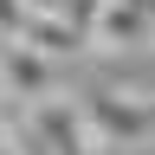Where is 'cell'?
<instances>
[{
    "instance_id": "6da1fadb",
    "label": "cell",
    "mask_w": 155,
    "mask_h": 155,
    "mask_svg": "<svg viewBox=\"0 0 155 155\" xmlns=\"http://www.w3.org/2000/svg\"><path fill=\"white\" fill-rule=\"evenodd\" d=\"M26 142L39 155H104V142L84 116V97H65V91L26 104Z\"/></svg>"
},
{
    "instance_id": "7a4b0ae2",
    "label": "cell",
    "mask_w": 155,
    "mask_h": 155,
    "mask_svg": "<svg viewBox=\"0 0 155 155\" xmlns=\"http://www.w3.org/2000/svg\"><path fill=\"white\" fill-rule=\"evenodd\" d=\"M84 116L104 149H149L155 142V91H91Z\"/></svg>"
},
{
    "instance_id": "3957f363",
    "label": "cell",
    "mask_w": 155,
    "mask_h": 155,
    "mask_svg": "<svg viewBox=\"0 0 155 155\" xmlns=\"http://www.w3.org/2000/svg\"><path fill=\"white\" fill-rule=\"evenodd\" d=\"M97 52H155V0H104L91 19Z\"/></svg>"
},
{
    "instance_id": "277c9868",
    "label": "cell",
    "mask_w": 155,
    "mask_h": 155,
    "mask_svg": "<svg viewBox=\"0 0 155 155\" xmlns=\"http://www.w3.org/2000/svg\"><path fill=\"white\" fill-rule=\"evenodd\" d=\"M52 91H58V65L52 58L32 52V45H19V39H0V97H13L26 110V104H39Z\"/></svg>"
},
{
    "instance_id": "5b68a950",
    "label": "cell",
    "mask_w": 155,
    "mask_h": 155,
    "mask_svg": "<svg viewBox=\"0 0 155 155\" xmlns=\"http://www.w3.org/2000/svg\"><path fill=\"white\" fill-rule=\"evenodd\" d=\"M13 39H19V45H32V52H45L52 65H65V58H78V52L91 45V39L78 32L58 7H45V0H26V19H19Z\"/></svg>"
},
{
    "instance_id": "8992f818",
    "label": "cell",
    "mask_w": 155,
    "mask_h": 155,
    "mask_svg": "<svg viewBox=\"0 0 155 155\" xmlns=\"http://www.w3.org/2000/svg\"><path fill=\"white\" fill-rule=\"evenodd\" d=\"M19 19H26V0H0V39H13Z\"/></svg>"
},
{
    "instance_id": "52a82bcc",
    "label": "cell",
    "mask_w": 155,
    "mask_h": 155,
    "mask_svg": "<svg viewBox=\"0 0 155 155\" xmlns=\"http://www.w3.org/2000/svg\"><path fill=\"white\" fill-rule=\"evenodd\" d=\"M13 149V123H7V110H0V155Z\"/></svg>"
},
{
    "instance_id": "ba28073f",
    "label": "cell",
    "mask_w": 155,
    "mask_h": 155,
    "mask_svg": "<svg viewBox=\"0 0 155 155\" xmlns=\"http://www.w3.org/2000/svg\"><path fill=\"white\" fill-rule=\"evenodd\" d=\"M7 155H39V149H32V142H19V136H13V149H7Z\"/></svg>"
}]
</instances>
